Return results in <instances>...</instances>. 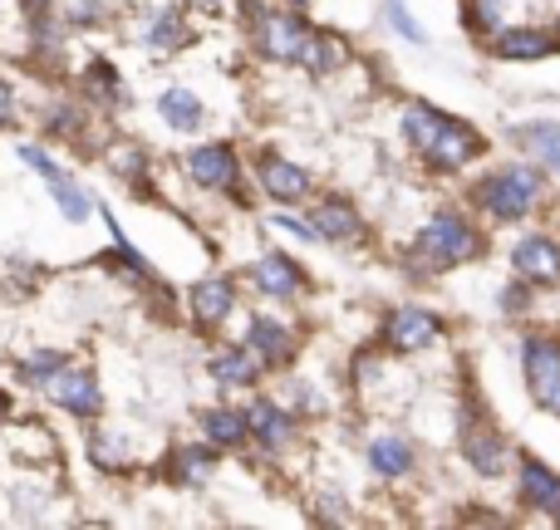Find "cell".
Returning a JSON list of instances; mask_svg holds the SVG:
<instances>
[{
  "instance_id": "6da1fadb",
  "label": "cell",
  "mask_w": 560,
  "mask_h": 530,
  "mask_svg": "<svg viewBox=\"0 0 560 530\" xmlns=\"http://www.w3.org/2000/svg\"><path fill=\"white\" fill-rule=\"evenodd\" d=\"M536 192H541L536 173H526V167H502L497 177L482 182V207L492 216H502V222H516V216H526V207L536 202Z\"/></svg>"
},
{
  "instance_id": "7a4b0ae2",
  "label": "cell",
  "mask_w": 560,
  "mask_h": 530,
  "mask_svg": "<svg viewBox=\"0 0 560 530\" xmlns=\"http://www.w3.org/2000/svg\"><path fill=\"white\" fill-rule=\"evenodd\" d=\"M526 378H532L536 403L560 413V349L551 339H532V344H526Z\"/></svg>"
},
{
  "instance_id": "3957f363",
  "label": "cell",
  "mask_w": 560,
  "mask_h": 530,
  "mask_svg": "<svg viewBox=\"0 0 560 530\" xmlns=\"http://www.w3.org/2000/svg\"><path fill=\"white\" fill-rule=\"evenodd\" d=\"M418 246H423V256H433L438 266H457L477 251V236L467 232V222H457V216H438Z\"/></svg>"
},
{
  "instance_id": "277c9868",
  "label": "cell",
  "mask_w": 560,
  "mask_h": 530,
  "mask_svg": "<svg viewBox=\"0 0 560 530\" xmlns=\"http://www.w3.org/2000/svg\"><path fill=\"white\" fill-rule=\"evenodd\" d=\"M482 153V143H477V133L467 123H457V118H443L438 123V133H433V143H428V157H433V167H463V163H472V157Z\"/></svg>"
},
{
  "instance_id": "5b68a950",
  "label": "cell",
  "mask_w": 560,
  "mask_h": 530,
  "mask_svg": "<svg viewBox=\"0 0 560 530\" xmlns=\"http://www.w3.org/2000/svg\"><path fill=\"white\" fill-rule=\"evenodd\" d=\"M438 334H443L438 315H428V309H418V305L394 309V319H388V344L394 349H428Z\"/></svg>"
},
{
  "instance_id": "8992f818",
  "label": "cell",
  "mask_w": 560,
  "mask_h": 530,
  "mask_svg": "<svg viewBox=\"0 0 560 530\" xmlns=\"http://www.w3.org/2000/svg\"><path fill=\"white\" fill-rule=\"evenodd\" d=\"M310 45V30L300 20H285V15H271L261 20V49L271 59H300Z\"/></svg>"
},
{
  "instance_id": "52a82bcc",
  "label": "cell",
  "mask_w": 560,
  "mask_h": 530,
  "mask_svg": "<svg viewBox=\"0 0 560 530\" xmlns=\"http://www.w3.org/2000/svg\"><path fill=\"white\" fill-rule=\"evenodd\" d=\"M187 173H192L202 187H232L236 182V157H232V148H222V143L197 148V153L187 157Z\"/></svg>"
},
{
  "instance_id": "ba28073f",
  "label": "cell",
  "mask_w": 560,
  "mask_h": 530,
  "mask_svg": "<svg viewBox=\"0 0 560 530\" xmlns=\"http://www.w3.org/2000/svg\"><path fill=\"white\" fill-rule=\"evenodd\" d=\"M49 393H55L59 408H69V413H79V417L98 413V388L89 374H55L49 378Z\"/></svg>"
},
{
  "instance_id": "9c48e42d",
  "label": "cell",
  "mask_w": 560,
  "mask_h": 530,
  "mask_svg": "<svg viewBox=\"0 0 560 530\" xmlns=\"http://www.w3.org/2000/svg\"><path fill=\"white\" fill-rule=\"evenodd\" d=\"M516 270H522L526 280H556L560 275V251L546 236H526L522 246H516Z\"/></svg>"
},
{
  "instance_id": "30bf717a",
  "label": "cell",
  "mask_w": 560,
  "mask_h": 530,
  "mask_svg": "<svg viewBox=\"0 0 560 530\" xmlns=\"http://www.w3.org/2000/svg\"><path fill=\"white\" fill-rule=\"evenodd\" d=\"M522 496H526L532 506H541V511L560 516V476L546 472L541 462H526V467H522Z\"/></svg>"
},
{
  "instance_id": "8fae6325",
  "label": "cell",
  "mask_w": 560,
  "mask_h": 530,
  "mask_svg": "<svg viewBox=\"0 0 560 530\" xmlns=\"http://www.w3.org/2000/svg\"><path fill=\"white\" fill-rule=\"evenodd\" d=\"M261 182H266V192H271V197H280V202H295V197H305L310 177L300 173V167L280 163V157H266V163H261Z\"/></svg>"
},
{
  "instance_id": "7c38bea8",
  "label": "cell",
  "mask_w": 560,
  "mask_h": 530,
  "mask_svg": "<svg viewBox=\"0 0 560 530\" xmlns=\"http://www.w3.org/2000/svg\"><path fill=\"white\" fill-rule=\"evenodd\" d=\"M192 309L202 325L226 319V309H232V280H202V285L192 290Z\"/></svg>"
},
{
  "instance_id": "4fadbf2b",
  "label": "cell",
  "mask_w": 560,
  "mask_h": 530,
  "mask_svg": "<svg viewBox=\"0 0 560 530\" xmlns=\"http://www.w3.org/2000/svg\"><path fill=\"white\" fill-rule=\"evenodd\" d=\"M467 457H472L477 472L497 476V472H502V462H506V447L497 443L492 433H482V427H467Z\"/></svg>"
},
{
  "instance_id": "5bb4252c",
  "label": "cell",
  "mask_w": 560,
  "mask_h": 530,
  "mask_svg": "<svg viewBox=\"0 0 560 530\" xmlns=\"http://www.w3.org/2000/svg\"><path fill=\"white\" fill-rule=\"evenodd\" d=\"M158 108H163V118L173 128H183V133H192V128L202 123V104H197L187 89H167V94L158 98Z\"/></svg>"
},
{
  "instance_id": "9a60e30c",
  "label": "cell",
  "mask_w": 560,
  "mask_h": 530,
  "mask_svg": "<svg viewBox=\"0 0 560 530\" xmlns=\"http://www.w3.org/2000/svg\"><path fill=\"white\" fill-rule=\"evenodd\" d=\"M246 344H252L261 358H271V364H280V358L290 354V334L280 325H271V319H252V329H246Z\"/></svg>"
},
{
  "instance_id": "2e32d148",
  "label": "cell",
  "mask_w": 560,
  "mask_h": 530,
  "mask_svg": "<svg viewBox=\"0 0 560 530\" xmlns=\"http://www.w3.org/2000/svg\"><path fill=\"white\" fill-rule=\"evenodd\" d=\"M516 138H522V143L532 148L541 163H551L560 173V123H522V128H516Z\"/></svg>"
},
{
  "instance_id": "e0dca14e",
  "label": "cell",
  "mask_w": 560,
  "mask_h": 530,
  "mask_svg": "<svg viewBox=\"0 0 560 530\" xmlns=\"http://www.w3.org/2000/svg\"><path fill=\"white\" fill-rule=\"evenodd\" d=\"M256 285L266 290V295H290V290L300 285V270L285 261V256H266L261 266H256Z\"/></svg>"
},
{
  "instance_id": "ac0fdd59",
  "label": "cell",
  "mask_w": 560,
  "mask_h": 530,
  "mask_svg": "<svg viewBox=\"0 0 560 530\" xmlns=\"http://www.w3.org/2000/svg\"><path fill=\"white\" fill-rule=\"evenodd\" d=\"M246 427H252L256 437H261L266 447H280L290 437V423H285V413L280 408H271V403H256L252 413H246Z\"/></svg>"
},
{
  "instance_id": "d6986e66",
  "label": "cell",
  "mask_w": 560,
  "mask_h": 530,
  "mask_svg": "<svg viewBox=\"0 0 560 530\" xmlns=\"http://www.w3.org/2000/svg\"><path fill=\"white\" fill-rule=\"evenodd\" d=\"M551 49V39L546 35H536V30H506L502 39H497V55H506V59H536V55H546Z\"/></svg>"
},
{
  "instance_id": "ffe728a7",
  "label": "cell",
  "mask_w": 560,
  "mask_h": 530,
  "mask_svg": "<svg viewBox=\"0 0 560 530\" xmlns=\"http://www.w3.org/2000/svg\"><path fill=\"white\" fill-rule=\"evenodd\" d=\"M246 433H252V427H246V417H242V413H226V408L207 413V437H212L217 447H236Z\"/></svg>"
},
{
  "instance_id": "44dd1931",
  "label": "cell",
  "mask_w": 560,
  "mask_h": 530,
  "mask_svg": "<svg viewBox=\"0 0 560 530\" xmlns=\"http://www.w3.org/2000/svg\"><path fill=\"white\" fill-rule=\"evenodd\" d=\"M369 462H374L384 476H398V472H408V462H413V457H408V447L398 443V437H378V443L369 447Z\"/></svg>"
},
{
  "instance_id": "7402d4cb",
  "label": "cell",
  "mask_w": 560,
  "mask_h": 530,
  "mask_svg": "<svg viewBox=\"0 0 560 530\" xmlns=\"http://www.w3.org/2000/svg\"><path fill=\"white\" fill-rule=\"evenodd\" d=\"M49 192H55V202H59V212H65V222H74V226H79V222L89 216V197L79 192L74 182H65V173L49 177Z\"/></svg>"
},
{
  "instance_id": "603a6c76",
  "label": "cell",
  "mask_w": 560,
  "mask_h": 530,
  "mask_svg": "<svg viewBox=\"0 0 560 530\" xmlns=\"http://www.w3.org/2000/svg\"><path fill=\"white\" fill-rule=\"evenodd\" d=\"M212 374L222 378V384H252V378H256V358L242 354V349H232V354H217L212 358Z\"/></svg>"
},
{
  "instance_id": "cb8c5ba5",
  "label": "cell",
  "mask_w": 560,
  "mask_h": 530,
  "mask_svg": "<svg viewBox=\"0 0 560 530\" xmlns=\"http://www.w3.org/2000/svg\"><path fill=\"white\" fill-rule=\"evenodd\" d=\"M315 226H319V236H354L359 232V216L349 212L345 202H325V207H319V216H315Z\"/></svg>"
},
{
  "instance_id": "d4e9b609",
  "label": "cell",
  "mask_w": 560,
  "mask_h": 530,
  "mask_svg": "<svg viewBox=\"0 0 560 530\" xmlns=\"http://www.w3.org/2000/svg\"><path fill=\"white\" fill-rule=\"evenodd\" d=\"M438 123H443V118H438L433 108H428V104H413V108L404 114V133H408V143L428 148V143H433V133H438Z\"/></svg>"
},
{
  "instance_id": "484cf974",
  "label": "cell",
  "mask_w": 560,
  "mask_h": 530,
  "mask_svg": "<svg viewBox=\"0 0 560 530\" xmlns=\"http://www.w3.org/2000/svg\"><path fill=\"white\" fill-rule=\"evenodd\" d=\"M148 39H153L158 49H163V45H177V39H183V20H177V15H158V30H153Z\"/></svg>"
},
{
  "instance_id": "4316f807",
  "label": "cell",
  "mask_w": 560,
  "mask_h": 530,
  "mask_svg": "<svg viewBox=\"0 0 560 530\" xmlns=\"http://www.w3.org/2000/svg\"><path fill=\"white\" fill-rule=\"evenodd\" d=\"M388 20L398 25V35H408V39H423V30H418V20L404 10V0H388Z\"/></svg>"
},
{
  "instance_id": "83f0119b",
  "label": "cell",
  "mask_w": 560,
  "mask_h": 530,
  "mask_svg": "<svg viewBox=\"0 0 560 530\" xmlns=\"http://www.w3.org/2000/svg\"><path fill=\"white\" fill-rule=\"evenodd\" d=\"M177 462H183V476H187V482H202V476L212 472V457H207V452H183Z\"/></svg>"
},
{
  "instance_id": "f1b7e54d",
  "label": "cell",
  "mask_w": 560,
  "mask_h": 530,
  "mask_svg": "<svg viewBox=\"0 0 560 530\" xmlns=\"http://www.w3.org/2000/svg\"><path fill=\"white\" fill-rule=\"evenodd\" d=\"M472 20H477V25H497V20H502V5H497V0H477Z\"/></svg>"
},
{
  "instance_id": "f546056e",
  "label": "cell",
  "mask_w": 560,
  "mask_h": 530,
  "mask_svg": "<svg viewBox=\"0 0 560 530\" xmlns=\"http://www.w3.org/2000/svg\"><path fill=\"white\" fill-rule=\"evenodd\" d=\"M5 104H10V94H5V84H0V118H5Z\"/></svg>"
},
{
  "instance_id": "4dcf8cb0",
  "label": "cell",
  "mask_w": 560,
  "mask_h": 530,
  "mask_svg": "<svg viewBox=\"0 0 560 530\" xmlns=\"http://www.w3.org/2000/svg\"><path fill=\"white\" fill-rule=\"evenodd\" d=\"M0 413H5V393H0Z\"/></svg>"
},
{
  "instance_id": "1f68e13d",
  "label": "cell",
  "mask_w": 560,
  "mask_h": 530,
  "mask_svg": "<svg viewBox=\"0 0 560 530\" xmlns=\"http://www.w3.org/2000/svg\"><path fill=\"white\" fill-rule=\"evenodd\" d=\"M290 5H305V0H290Z\"/></svg>"
},
{
  "instance_id": "d6a6232c",
  "label": "cell",
  "mask_w": 560,
  "mask_h": 530,
  "mask_svg": "<svg viewBox=\"0 0 560 530\" xmlns=\"http://www.w3.org/2000/svg\"><path fill=\"white\" fill-rule=\"evenodd\" d=\"M207 5H217V0H207Z\"/></svg>"
}]
</instances>
